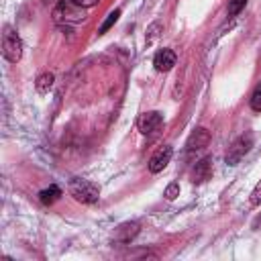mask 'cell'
Here are the masks:
<instances>
[{
	"mask_svg": "<svg viewBox=\"0 0 261 261\" xmlns=\"http://www.w3.org/2000/svg\"><path fill=\"white\" fill-rule=\"evenodd\" d=\"M251 204H255V206H259L261 204V179H259V184L253 188V192H251Z\"/></svg>",
	"mask_w": 261,
	"mask_h": 261,
	"instance_id": "cell-17",
	"label": "cell"
},
{
	"mask_svg": "<svg viewBox=\"0 0 261 261\" xmlns=\"http://www.w3.org/2000/svg\"><path fill=\"white\" fill-rule=\"evenodd\" d=\"M84 10L86 8L77 6L73 0H59L55 10H53V18L59 24H75V22H82L86 18Z\"/></svg>",
	"mask_w": 261,
	"mask_h": 261,
	"instance_id": "cell-2",
	"label": "cell"
},
{
	"mask_svg": "<svg viewBox=\"0 0 261 261\" xmlns=\"http://www.w3.org/2000/svg\"><path fill=\"white\" fill-rule=\"evenodd\" d=\"M163 196L167 198V200H175L177 196H179V186L175 184V181H171L167 188H165V192H163Z\"/></svg>",
	"mask_w": 261,
	"mask_h": 261,
	"instance_id": "cell-16",
	"label": "cell"
},
{
	"mask_svg": "<svg viewBox=\"0 0 261 261\" xmlns=\"http://www.w3.org/2000/svg\"><path fill=\"white\" fill-rule=\"evenodd\" d=\"M208 143H210V133H208V128L198 126V128L192 130V135H190L188 141H186V153L192 155V153H196V151H202L204 147H208Z\"/></svg>",
	"mask_w": 261,
	"mask_h": 261,
	"instance_id": "cell-6",
	"label": "cell"
},
{
	"mask_svg": "<svg viewBox=\"0 0 261 261\" xmlns=\"http://www.w3.org/2000/svg\"><path fill=\"white\" fill-rule=\"evenodd\" d=\"M77 6H82V8H92V6H96L100 0H73Z\"/></svg>",
	"mask_w": 261,
	"mask_h": 261,
	"instance_id": "cell-18",
	"label": "cell"
},
{
	"mask_svg": "<svg viewBox=\"0 0 261 261\" xmlns=\"http://www.w3.org/2000/svg\"><path fill=\"white\" fill-rule=\"evenodd\" d=\"M171 155H173V149H171L169 145H163L161 149H157V151L153 153V157L149 159V171H151V173H159V171H163V169L167 167Z\"/></svg>",
	"mask_w": 261,
	"mask_h": 261,
	"instance_id": "cell-7",
	"label": "cell"
},
{
	"mask_svg": "<svg viewBox=\"0 0 261 261\" xmlns=\"http://www.w3.org/2000/svg\"><path fill=\"white\" fill-rule=\"evenodd\" d=\"M59 196H61V190H59V186H55V184L39 192V200H41L45 206H51Z\"/></svg>",
	"mask_w": 261,
	"mask_h": 261,
	"instance_id": "cell-11",
	"label": "cell"
},
{
	"mask_svg": "<svg viewBox=\"0 0 261 261\" xmlns=\"http://www.w3.org/2000/svg\"><path fill=\"white\" fill-rule=\"evenodd\" d=\"M118 16H120V10H112V12L106 16V20L102 22V27L98 29V35H104V33H106V31H108L116 20H118Z\"/></svg>",
	"mask_w": 261,
	"mask_h": 261,
	"instance_id": "cell-13",
	"label": "cell"
},
{
	"mask_svg": "<svg viewBox=\"0 0 261 261\" xmlns=\"http://www.w3.org/2000/svg\"><path fill=\"white\" fill-rule=\"evenodd\" d=\"M251 145H253V137H251V135L239 137V139L232 143V147L228 149V153H226V163H228V165H237V163L247 155V151L251 149Z\"/></svg>",
	"mask_w": 261,
	"mask_h": 261,
	"instance_id": "cell-4",
	"label": "cell"
},
{
	"mask_svg": "<svg viewBox=\"0 0 261 261\" xmlns=\"http://www.w3.org/2000/svg\"><path fill=\"white\" fill-rule=\"evenodd\" d=\"M245 4H247V0H228V8L226 10H228L230 16H234L245 8Z\"/></svg>",
	"mask_w": 261,
	"mask_h": 261,
	"instance_id": "cell-14",
	"label": "cell"
},
{
	"mask_svg": "<svg viewBox=\"0 0 261 261\" xmlns=\"http://www.w3.org/2000/svg\"><path fill=\"white\" fill-rule=\"evenodd\" d=\"M161 124H163V114L157 112V110L145 112V114H141V118L137 120V126H139V130H141L143 135H153V133H157V130L161 128Z\"/></svg>",
	"mask_w": 261,
	"mask_h": 261,
	"instance_id": "cell-5",
	"label": "cell"
},
{
	"mask_svg": "<svg viewBox=\"0 0 261 261\" xmlns=\"http://www.w3.org/2000/svg\"><path fill=\"white\" fill-rule=\"evenodd\" d=\"M2 57L10 63H16L22 57V41L10 24H6L2 33Z\"/></svg>",
	"mask_w": 261,
	"mask_h": 261,
	"instance_id": "cell-3",
	"label": "cell"
},
{
	"mask_svg": "<svg viewBox=\"0 0 261 261\" xmlns=\"http://www.w3.org/2000/svg\"><path fill=\"white\" fill-rule=\"evenodd\" d=\"M261 226V216H257L255 220H253V228H259Z\"/></svg>",
	"mask_w": 261,
	"mask_h": 261,
	"instance_id": "cell-19",
	"label": "cell"
},
{
	"mask_svg": "<svg viewBox=\"0 0 261 261\" xmlns=\"http://www.w3.org/2000/svg\"><path fill=\"white\" fill-rule=\"evenodd\" d=\"M53 73L51 71H43L39 77H37V82H35V88H37V92L39 94H47L51 88H53Z\"/></svg>",
	"mask_w": 261,
	"mask_h": 261,
	"instance_id": "cell-12",
	"label": "cell"
},
{
	"mask_svg": "<svg viewBox=\"0 0 261 261\" xmlns=\"http://www.w3.org/2000/svg\"><path fill=\"white\" fill-rule=\"evenodd\" d=\"M139 222L133 220V222H122L116 230H114V241L116 243H130L137 234H139Z\"/></svg>",
	"mask_w": 261,
	"mask_h": 261,
	"instance_id": "cell-9",
	"label": "cell"
},
{
	"mask_svg": "<svg viewBox=\"0 0 261 261\" xmlns=\"http://www.w3.org/2000/svg\"><path fill=\"white\" fill-rule=\"evenodd\" d=\"M175 61H177V57H175V53L171 49H161L153 57V65H155L157 71H169L175 65Z\"/></svg>",
	"mask_w": 261,
	"mask_h": 261,
	"instance_id": "cell-8",
	"label": "cell"
},
{
	"mask_svg": "<svg viewBox=\"0 0 261 261\" xmlns=\"http://www.w3.org/2000/svg\"><path fill=\"white\" fill-rule=\"evenodd\" d=\"M251 108L255 112H261V86H257L255 92H253V96H251Z\"/></svg>",
	"mask_w": 261,
	"mask_h": 261,
	"instance_id": "cell-15",
	"label": "cell"
},
{
	"mask_svg": "<svg viewBox=\"0 0 261 261\" xmlns=\"http://www.w3.org/2000/svg\"><path fill=\"white\" fill-rule=\"evenodd\" d=\"M210 175H212V161H210L208 157H204V159H200V161L196 163L194 173H192V181L200 184V181H206Z\"/></svg>",
	"mask_w": 261,
	"mask_h": 261,
	"instance_id": "cell-10",
	"label": "cell"
},
{
	"mask_svg": "<svg viewBox=\"0 0 261 261\" xmlns=\"http://www.w3.org/2000/svg\"><path fill=\"white\" fill-rule=\"evenodd\" d=\"M67 192H69V196H73V200H77L82 204H94L100 198V188L96 184H92L90 179H82V177L69 179Z\"/></svg>",
	"mask_w": 261,
	"mask_h": 261,
	"instance_id": "cell-1",
	"label": "cell"
}]
</instances>
